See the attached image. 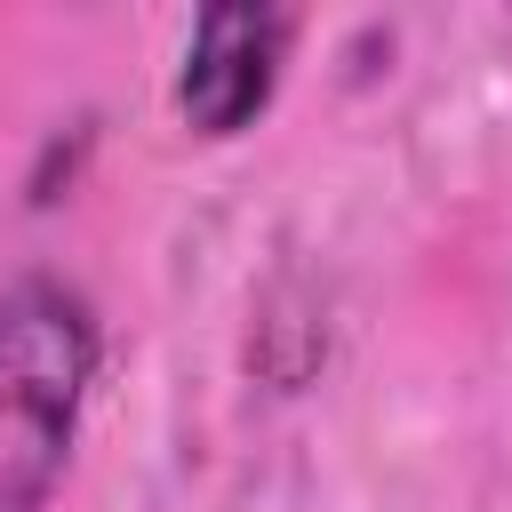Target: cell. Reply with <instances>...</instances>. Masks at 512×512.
Masks as SVG:
<instances>
[{"mask_svg": "<svg viewBox=\"0 0 512 512\" xmlns=\"http://www.w3.org/2000/svg\"><path fill=\"white\" fill-rule=\"evenodd\" d=\"M96 368L88 304L56 280L0 288V512H40Z\"/></svg>", "mask_w": 512, "mask_h": 512, "instance_id": "obj_1", "label": "cell"}, {"mask_svg": "<svg viewBox=\"0 0 512 512\" xmlns=\"http://www.w3.org/2000/svg\"><path fill=\"white\" fill-rule=\"evenodd\" d=\"M288 56V16L280 8H200L192 56H184V120L200 136H232L264 112L272 80Z\"/></svg>", "mask_w": 512, "mask_h": 512, "instance_id": "obj_2", "label": "cell"}]
</instances>
